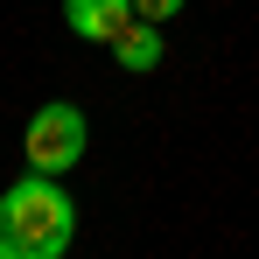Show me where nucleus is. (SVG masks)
<instances>
[{"label":"nucleus","instance_id":"1","mask_svg":"<svg viewBox=\"0 0 259 259\" xmlns=\"http://www.w3.org/2000/svg\"><path fill=\"white\" fill-rule=\"evenodd\" d=\"M77 238V203L63 182L28 168L14 189H0V259H63Z\"/></svg>","mask_w":259,"mask_h":259},{"label":"nucleus","instance_id":"2","mask_svg":"<svg viewBox=\"0 0 259 259\" xmlns=\"http://www.w3.org/2000/svg\"><path fill=\"white\" fill-rule=\"evenodd\" d=\"M91 147V126L77 105H63V98H49V105H35L28 112V133H21V154H28V168L42 175H70L77 161H84Z\"/></svg>","mask_w":259,"mask_h":259},{"label":"nucleus","instance_id":"3","mask_svg":"<svg viewBox=\"0 0 259 259\" xmlns=\"http://www.w3.org/2000/svg\"><path fill=\"white\" fill-rule=\"evenodd\" d=\"M63 21H70L84 42H105V49H112L140 14H133V0H63Z\"/></svg>","mask_w":259,"mask_h":259},{"label":"nucleus","instance_id":"4","mask_svg":"<svg viewBox=\"0 0 259 259\" xmlns=\"http://www.w3.org/2000/svg\"><path fill=\"white\" fill-rule=\"evenodd\" d=\"M112 56H119V70H154V63L168 56V42H161V21H133L126 35L112 42Z\"/></svg>","mask_w":259,"mask_h":259},{"label":"nucleus","instance_id":"5","mask_svg":"<svg viewBox=\"0 0 259 259\" xmlns=\"http://www.w3.org/2000/svg\"><path fill=\"white\" fill-rule=\"evenodd\" d=\"M182 7H189V0H133L140 21H168V14H182Z\"/></svg>","mask_w":259,"mask_h":259}]
</instances>
